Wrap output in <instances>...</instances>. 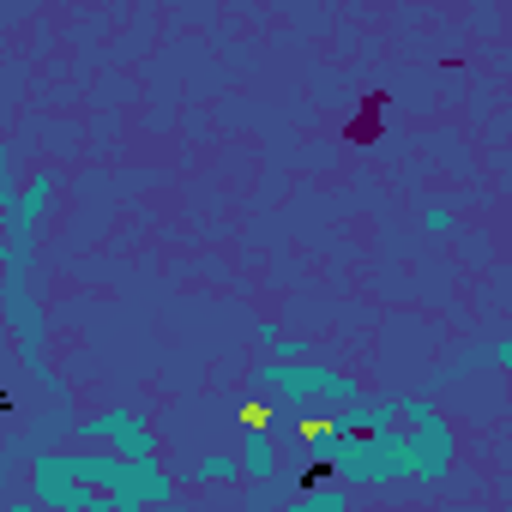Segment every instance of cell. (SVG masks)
Returning a JSON list of instances; mask_svg holds the SVG:
<instances>
[{"mask_svg":"<svg viewBox=\"0 0 512 512\" xmlns=\"http://www.w3.org/2000/svg\"><path fill=\"white\" fill-rule=\"evenodd\" d=\"M31 500L49 512H133V506H175L181 488L163 470V458L139 464L115 446H79V452H37L31 458Z\"/></svg>","mask_w":512,"mask_h":512,"instance_id":"obj_1","label":"cell"},{"mask_svg":"<svg viewBox=\"0 0 512 512\" xmlns=\"http://www.w3.org/2000/svg\"><path fill=\"white\" fill-rule=\"evenodd\" d=\"M253 392L272 410H290L308 422V410H338V404L362 398V380L320 368V362H253Z\"/></svg>","mask_w":512,"mask_h":512,"instance_id":"obj_2","label":"cell"},{"mask_svg":"<svg viewBox=\"0 0 512 512\" xmlns=\"http://www.w3.org/2000/svg\"><path fill=\"white\" fill-rule=\"evenodd\" d=\"M0 308H7V326H13V338H19L25 374H31L49 398H67V392H61V380L43 368V308H37L31 284H25V272H0Z\"/></svg>","mask_w":512,"mask_h":512,"instance_id":"obj_3","label":"cell"},{"mask_svg":"<svg viewBox=\"0 0 512 512\" xmlns=\"http://www.w3.org/2000/svg\"><path fill=\"white\" fill-rule=\"evenodd\" d=\"M404 422L416 428V482H446L458 464V434L452 422L434 410V398H404Z\"/></svg>","mask_w":512,"mask_h":512,"instance_id":"obj_4","label":"cell"},{"mask_svg":"<svg viewBox=\"0 0 512 512\" xmlns=\"http://www.w3.org/2000/svg\"><path fill=\"white\" fill-rule=\"evenodd\" d=\"M73 434L91 440V446H115V452H127V458H139V464L157 458V434H151V422H145L139 410H127V404H109V410H97V416H79Z\"/></svg>","mask_w":512,"mask_h":512,"instance_id":"obj_5","label":"cell"},{"mask_svg":"<svg viewBox=\"0 0 512 512\" xmlns=\"http://www.w3.org/2000/svg\"><path fill=\"white\" fill-rule=\"evenodd\" d=\"M241 470H247V482H266L284 470V440L272 434V422L260 410H247V422H241Z\"/></svg>","mask_w":512,"mask_h":512,"instance_id":"obj_6","label":"cell"},{"mask_svg":"<svg viewBox=\"0 0 512 512\" xmlns=\"http://www.w3.org/2000/svg\"><path fill=\"white\" fill-rule=\"evenodd\" d=\"M253 350H260V362H308V344L302 338H284L272 320L253 326Z\"/></svg>","mask_w":512,"mask_h":512,"instance_id":"obj_7","label":"cell"},{"mask_svg":"<svg viewBox=\"0 0 512 512\" xmlns=\"http://www.w3.org/2000/svg\"><path fill=\"white\" fill-rule=\"evenodd\" d=\"M247 470H241V452H205L199 464H193V482L199 488H223V482H241Z\"/></svg>","mask_w":512,"mask_h":512,"instance_id":"obj_8","label":"cell"},{"mask_svg":"<svg viewBox=\"0 0 512 512\" xmlns=\"http://www.w3.org/2000/svg\"><path fill=\"white\" fill-rule=\"evenodd\" d=\"M422 229H428V235H452V229H458V223H452V205H434V199H428V205H422Z\"/></svg>","mask_w":512,"mask_h":512,"instance_id":"obj_9","label":"cell"},{"mask_svg":"<svg viewBox=\"0 0 512 512\" xmlns=\"http://www.w3.org/2000/svg\"><path fill=\"white\" fill-rule=\"evenodd\" d=\"M488 362H494V368H506V374H512V332H506V338H494V344H488Z\"/></svg>","mask_w":512,"mask_h":512,"instance_id":"obj_10","label":"cell"}]
</instances>
